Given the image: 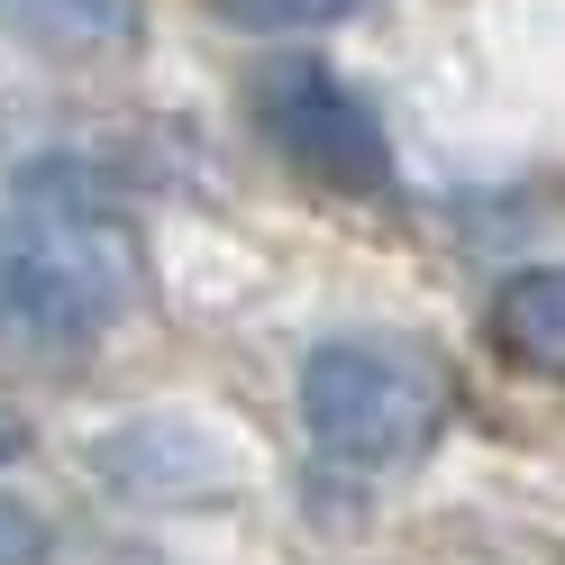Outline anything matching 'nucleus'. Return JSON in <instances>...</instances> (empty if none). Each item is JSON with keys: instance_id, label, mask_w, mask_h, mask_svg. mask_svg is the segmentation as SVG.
I'll list each match as a JSON object with an SVG mask.
<instances>
[{"instance_id": "1a4fd4ad", "label": "nucleus", "mask_w": 565, "mask_h": 565, "mask_svg": "<svg viewBox=\"0 0 565 565\" xmlns=\"http://www.w3.org/2000/svg\"><path fill=\"white\" fill-rule=\"evenodd\" d=\"M10 456H19V429H0V466H10Z\"/></svg>"}, {"instance_id": "7ed1b4c3", "label": "nucleus", "mask_w": 565, "mask_h": 565, "mask_svg": "<svg viewBox=\"0 0 565 565\" xmlns=\"http://www.w3.org/2000/svg\"><path fill=\"white\" fill-rule=\"evenodd\" d=\"M256 128L265 147L320 192H393V137L365 110V92H347L329 64L310 55H282L256 74Z\"/></svg>"}, {"instance_id": "39448f33", "label": "nucleus", "mask_w": 565, "mask_h": 565, "mask_svg": "<svg viewBox=\"0 0 565 565\" xmlns=\"http://www.w3.org/2000/svg\"><path fill=\"white\" fill-rule=\"evenodd\" d=\"M492 338L520 365H565V265H529L492 292Z\"/></svg>"}, {"instance_id": "f03ea898", "label": "nucleus", "mask_w": 565, "mask_h": 565, "mask_svg": "<svg viewBox=\"0 0 565 565\" xmlns=\"http://www.w3.org/2000/svg\"><path fill=\"white\" fill-rule=\"evenodd\" d=\"M456 411V374L438 347L393 329H347L301 356V429L347 475H393L438 447Z\"/></svg>"}, {"instance_id": "0eeeda50", "label": "nucleus", "mask_w": 565, "mask_h": 565, "mask_svg": "<svg viewBox=\"0 0 565 565\" xmlns=\"http://www.w3.org/2000/svg\"><path fill=\"white\" fill-rule=\"evenodd\" d=\"M210 10L246 28V38H301V28H338V19L374 10V0H210Z\"/></svg>"}, {"instance_id": "20e7f679", "label": "nucleus", "mask_w": 565, "mask_h": 565, "mask_svg": "<svg viewBox=\"0 0 565 565\" xmlns=\"http://www.w3.org/2000/svg\"><path fill=\"white\" fill-rule=\"evenodd\" d=\"M92 466L110 475V492H128V502H201V492H228V456L210 447L192 419H137V429H110L92 447Z\"/></svg>"}, {"instance_id": "423d86ee", "label": "nucleus", "mask_w": 565, "mask_h": 565, "mask_svg": "<svg viewBox=\"0 0 565 565\" xmlns=\"http://www.w3.org/2000/svg\"><path fill=\"white\" fill-rule=\"evenodd\" d=\"M0 10L46 28V38H92V46L137 38V0H0Z\"/></svg>"}, {"instance_id": "6e6552de", "label": "nucleus", "mask_w": 565, "mask_h": 565, "mask_svg": "<svg viewBox=\"0 0 565 565\" xmlns=\"http://www.w3.org/2000/svg\"><path fill=\"white\" fill-rule=\"evenodd\" d=\"M46 556H55V529L19 492H0V565H46Z\"/></svg>"}, {"instance_id": "f257e3e1", "label": "nucleus", "mask_w": 565, "mask_h": 565, "mask_svg": "<svg viewBox=\"0 0 565 565\" xmlns=\"http://www.w3.org/2000/svg\"><path fill=\"white\" fill-rule=\"evenodd\" d=\"M137 301V237L83 156H28L0 192V329L38 356H92Z\"/></svg>"}]
</instances>
